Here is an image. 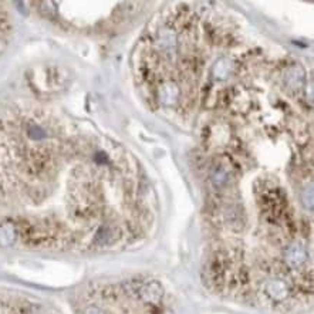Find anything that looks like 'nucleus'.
I'll return each mask as SVG.
<instances>
[{
    "label": "nucleus",
    "mask_w": 314,
    "mask_h": 314,
    "mask_svg": "<svg viewBox=\"0 0 314 314\" xmlns=\"http://www.w3.org/2000/svg\"><path fill=\"white\" fill-rule=\"evenodd\" d=\"M104 144L50 110L0 108V206L38 208L54 196L66 206L69 198L84 223L94 222L104 188L127 185Z\"/></svg>",
    "instance_id": "f257e3e1"
},
{
    "label": "nucleus",
    "mask_w": 314,
    "mask_h": 314,
    "mask_svg": "<svg viewBox=\"0 0 314 314\" xmlns=\"http://www.w3.org/2000/svg\"><path fill=\"white\" fill-rule=\"evenodd\" d=\"M81 314H105L100 307H97V306H90V307H87L84 312Z\"/></svg>",
    "instance_id": "f03ea898"
}]
</instances>
